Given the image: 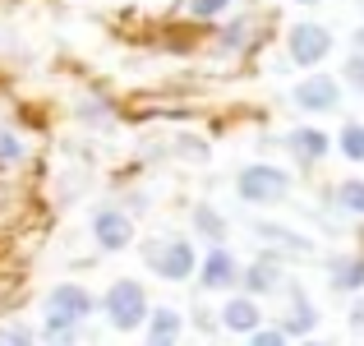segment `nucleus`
Instances as JSON below:
<instances>
[{
	"label": "nucleus",
	"mask_w": 364,
	"mask_h": 346,
	"mask_svg": "<svg viewBox=\"0 0 364 346\" xmlns=\"http://www.w3.org/2000/svg\"><path fill=\"white\" fill-rule=\"evenodd\" d=\"M360 14H364V0H360Z\"/></svg>",
	"instance_id": "nucleus-29"
},
{
	"label": "nucleus",
	"mask_w": 364,
	"mask_h": 346,
	"mask_svg": "<svg viewBox=\"0 0 364 346\" xmlns=\"http://www.w3.org/2000/svg\"><path fill=\"white\" fill-rule=\"evenodd\" d=\"M18 157H23V143L9 130H0V167H9V162H18Z\"/></svg>",
	"instance_id": "nucleus-23"
},
{
	"label": "nucleus",
	"mask_w": 364,
	"mask_h": 346,
	"mask_svg": "<svg viewBox=\"0 0 364 346\" xmlns=\"http://www.w3.org/2000/svg\"><path fill=\"white\" fill-rule=\"evenodd\" d=\"M295 5H323V0H295Z\"/></svg>",
	"instance_id": "nucleus-28"
},
{
	"label": "nucleus",
	"mask_w": 364,
	"mask_h": 346,
	"mask_svg": "<svg viewBox=\"0 0 364 346\" xmlns=\"http://www.w3.org/2000/svg\"><path fill=\"white\" fill-rule=\"evenodd\" d=\"M180 337H185V314L171 305H152L143 323V346H180Z\"/></svg>",
	"instance_id": "nucleus-14"
},
{
	"label": "nucleus",
	"mask_w": 364,
	"mask_h": 346,
	"mask_svg": "<svg viewBox=\"0 0 364 346\" xmlns=\"http://www.w3.org/2000/svg\"><path fill=\"white\" fill-rule=\"evenodd\" d=\"M231 0H189V19H222Z\"/></svg>",
	"instance_id": "nucleus-21"
},
{
	"label": "nucleus",
	"mask_w": 364,
	"mask_h": 346,
	"mask_svg": "<svg viewBox=\"0 0 364 346\" xmlns=\"http://www.w3.org/2000/svg\"><path fill=\"white\" fill-rule=\"evenodd\" d=\"M148 291H143L139 277H116V282L102 291V319L116 332H139L148 323Z\"/></svg>",
	"instance_id": "nucleus-3"
},
{
	"label": "nucleus",
	"mask_w": 364,
	"mask_h": 346,
	"mask_svg": "<svg viewBox=\"0 0 364 346\" xmlns=\"http://www.w3.org/2000/svg\"><path fill=\"white\" fill-rule=\"evenodd\" d=\"M291 102H295V111H304V115H332V111H341V102H346V88H341V79L314 70L291 88Z\"/></svg>",
	"instance_id": "nucleus-6"
},
{
	"label": "nucleus",
	"mask_w": 364,
	"mask_h": 346,
	"mask_svg": "<svg viewBox=\"0 0 364 346\" xmlns=\"http://www.w3.org/2000/svg\"><path fill=\"white\" fill-rule=\"evenodd\" d=\"M92 245L102 254H120L134 245V217L116 204H97L92 208Z\"/></svg>",
	"instance_id": "nucleus-7"
},
{
	"label": "nucleus",
	"mask_w": 364,
	"mask_h": 346,
	"mask_svg": "<svg viewBox=\"0 0 364 346\" xmlns=\"http://www.w3.org/2000/svg\"><path fill=\"white\" fill-rule=\"evenodd\" d=\"M332 204H337L346 217H364V180H360V176L337 180V189H332Z\"/></svg>",
	"instance_id": "nucleus-17"
},
{
	"label": "nucleus",
	"mask_w": 364,
	"mask_h": 346,
	"mask_svg": "<svg viewBox=\"0 0 364 346\" xmlns=\"http://www.w3.org/2000/svg\"><path fill=\"white\" fill-rule=\"evenodd\" d=\"M300 346H332V342H318V337H304Z\"/></svg>",
	"instance_id": "nucleus-27"
},
{
	"label": "nucleus",
	"mask_w": 364,
	"mask_h": 346,
	"mask_svg": "<svg viewBox=\"0 0 364 346\" xmlns=\"http://www.w3.org/2000/svg\"><path fill=\"white\" fill-rule=\"evenodd\" d=\"M328 286L341 295H360L364 291V254L360 249H346V254H328Z\"/></svg>",
	"instance_id": "nucleus-13"
},
{
	"label": "nucleus",
	"mask_w": 364,
	"mask_h": 346,
	"mask_svg": "<svg viewBox=\"0 0 364 346\" xmlns=\"http://www.w3.org/2000/svg\"><path fill=\"white\" fill-rule=\"evenodd\" d=\"M346 323H350V332H364V291L350 300V314H346Z\"/></svg>",
	"instance_id": "nucleus-25"
},
{
	"label": "nucleus",
	"mask_w": 364,
	"mask_h": 346,
	"mask_svg": "<svg viewBox=\"0 0 364 346\" xmlns=\"http://www.w3.org/2000/svg\"><path fill=\"white\" fill-rule=\"evenodd\" d=\"M189 222H194V236L208 240V245H226V240H231V222H226L213 204H194Z\"/></svg>",
	"instance_id": "nucleus-16"
},
{
	"label": "nucleus",
	"mask_w": 364,
	"mask_h": 346,
	"mask_svg": "<svg viewBox=\"0 0 364 346\" xmlns=\"http://www.w3.org/2000/svg\"><path fill=\"white\" fill-rule=\"evenodd\" d=\"M341 88L355 93V98H364V56H360V51L341 61Z\"/></svg>",
	"instance_id": "nucleus-19"
},
{
	"label": "nucleus",
	"mask_w": 364,
	"mask_h": 346,
	"mask_svg": "<svg viewBox=\"0 0 364 346\" xmlns=\"http://www.w3.org/2000/svg\"><path fill=\"white\" fill-rule=\"evenodd\" d=\"M249 236L263 240L272 258H314L318 254V245H314L304 231H291L282 222H249Z\"/></svg>",
	"instance_id": "nucleus-8"
},
{
	"label": "nucleus",
	"mask_w": 364,
	"mask_h": 346,
	"mask_svg": "<svg viewBox=\"0 0 364 346\" xmlns=\"http://www.w3.org/2000/svg\"><path fill=\"white\" fill-rule=\"evenodd\" d=\"M0 346H37V332L28 323H0Z\"/></svg>",
	"instance_id": "nucleus-20"
},
{
	"label": "nucleus",
	"mask_w": 364,
	"mask_h": 346,
	"mask_svg": "<svg viewBox=\"0 0 364 346\" xmlns=\"http://www.w3.org/2000/svg\"><path fill=\"white\" fill-rule=\"evenodd\" d=\"M286 291H291V305L282 310L277 328H282L286 337H314V328H318V310H314V300L295 282H286Z\"/></svg>",
	"instance_id": "nucleus-12"
},
{
	"label": "nucleus",
	"mask_w": 364,
	"mask_h": 346,
	"mask_svg": "<svg viewBox=\"0 0 364 346\" xmlns=\"http://www.w3.org/2000/svg\"><path fill=\"white\" fill-rule=\"evenodd\" d=\"M222 328L226 332H240V337H249L254 328H263V310H258L254 295H231V300L222 305Z\"/></svg>",
	"instance_id": "nucleus-15"
},
{
	"label": "nucleus",
	"mask_w": 364,
	"mask_h": 346,
	"mask_svg": "<svg viewBox=\"0 0 364 346\" xmlns=\"http://www.w3.org/2000/svg\"><path fill=\"white\" fill-rule=\"evenodd\" d=\"M240 291L254 295V300H263V295H277L286 291V268L277 263L272 254L263 258H249V263H240Z\"/></svg>",
	"instance_id": "nucleus-11"
},
{
	"label": "nucleus",
	"mask_w": 364,
	"mask_h": 346,
	"mask_svg": "<svg viewBox=\"0 0 364 346\" xmlns=\"http://www.w3.org/2000/svg\"><path fill=\"white\" fill-rule=\"evenodd\" d=\"M46 346H79V328H46Z\"/></svg>",
	"instance_id": "nucleus-24"
},
{
	"label": "nucleus",
	"mask_w": 364,
	"mask_h": 346,
	"mask_svg": "<svg viewBox=\"0 0 364 346\" xmlns=\"http://www.w3.org/2000/svg\"><path fill=\"white\" fill-rule=\"evenodd\" d=\"M337 51V37H332V28L314 23V19H300V23L286 28V56H291V65H304V70H318L328 56Z\"/></svg>",
	"instance_id": "nucleus-5"
},
{
	"label": "nucleus",
	"mask_w": 364,
	"mask_h": 346,
	"mask_svg": "<svg viewBox=\"0 0 364 346\" xmlns=\"http://www.w3.org/2000/svg\"><path fill=\"white\" fill-rule=\"evenodd\" d=\"M194 277L203 291H231V286H240V258L231 254V245H208Z\"/></svg>",
	"instance_id": "nucleus-9"
},
{
	"label": "nucleus",
	"mask_w": 364,
	"mask_h": 346,
	"mask_svg": "<svg viewBox=\"0 0 364 346\" xmlns=\"http://www.w3.org/2000/svg\"><path fill=\"white\" fill-rule=\"evenodd\" d=\"M282 148H286V157H291L295 167H318V162L332 152V139H328V130H318V125H291L286 139H282Z\"/></svg>",
	"instance_id": "nucleus-10"
},
{
	"label": "nucleus",
	"mask_w": 364,
	"mask_h": 346,
	"mask_svg": "<svg viewBox=\"0 0 364 346\" xmlns=\"http://www.w3.org/2000/svg\"><path fill=\"white\" fill-rule=\"evenodd\" d=\"M291 189H295L291 171L272 167V162H249L235 171V199L249 208H277L291 199Z\"/></svg>",
	"instance_id": "nucleus-2"
},
{
	"label": "nucleus",
	"mask_w": 364,
	"mask_h": 346,
	"mask_svg": "<svg viewBox=\"0 0 364 346\" xmlns=\"http://www.w3.org/2000/svg\"><path fill=\"white\" fill-rule=\"evenodd\" d=\"M143 254V268L161 282H189L198 273V249L189 236H152L139 245Z\"/></svg>",
	"instance_id": "nucleus-1"
},
{
	"label": "nucleus",
	"mask_w": 364,
	"mask_h": 346,
	"mask_svg": "<svg viewBox=\"0 0 364 346\" xmlns=\"http://www.w3.org/2000/svg\"><path fill=\"white\" fill-rule=\"evenodd\" d=\"M350 42H355V51H360V56H364V23H360V28H355V37H350Z\"/></svg>",
	"instance_id": "nucleus-26"
},
{
	"label": "nucleus",
	"mask_w": 364,
	"mask_h": 346,
	"mask_svg": "<svg viewBox=\"0 0 364 346\" xmlns=\"http://www.w3.org/2000/svg\"><path fill=\"white\" fill-rule=\"evenodd\" d=\"M92 310H97V295L83 282H60V286H51L46 300H42L46 328H79L83 319H92Z\"/></svg>",
	"instance_id": "nucleus-4"
},
{
	"label": "nucleus",
	"mask_w": 364,
	"mask_h": 346,
	"mask_svg": "<svg viewBox=\"0 0 364 346\" xmlns=\"http://www.w3.org/2000/svg\"><path fill=\"white\" fill-rule=\"evenodd\" d=\"M245 346H291V337H286L282 328H254L245 337Z\"/></svg>",
	"instance_id": "nucleus-22"
},
{
	"label": "nucleus",
	"mask_w": 364,
	"mask_h": 346,
	"mask_svg": "<svg viewBox=\"0 0 364 346\" xmlns=\"http://www.w3.org/2000/svg\"><path fill=\"white\" fill-rule=\"evenodd\" d=\"M337 148L350 167H364V120H346L337 130Z\"/></svg>",
	"instance_id": "nucleus-18"
}]
</instances>
